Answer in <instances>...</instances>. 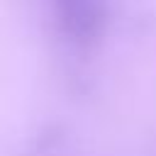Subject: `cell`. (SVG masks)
<instances>
[{"label": "cell", "mask_w": 156, "mask_h": 156, "mask_svg": "<svg viewBox=\"0 0 156 156\" xmlns=\"http://www.w3.org/2000/svg\"><path fill=\"white\" fill-rule=\"evenodd\" d=\"M61 32L76 44H95L107 27L105 0H51Z\"/></svg>", "instance_id": "6da1fadb"}]
</instances>
